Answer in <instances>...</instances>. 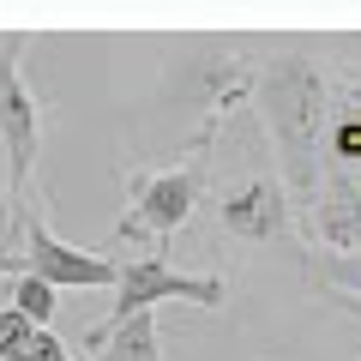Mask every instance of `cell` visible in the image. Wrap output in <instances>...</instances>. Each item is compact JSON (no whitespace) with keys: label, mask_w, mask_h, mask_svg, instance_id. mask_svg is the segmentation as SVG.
<instances>
[{"label":"cell","mask_w":361,"mask_h":361,"mask_svg":"<svg viewBox=\"0 0 361 361\" xmlns=\"http://www.w3.org/2000/svg\"><path fill=\"white\" fill-rule=\"evenodd\" d=\"M307 271L319 277V283H331L337 295H355L361 301V253H313Z\"/></svg>","instance_id":"cell-9"},{"label":"cell","mask_w":361,"mask_h":361,"mask_svg":"<svg viewBox=\"0 0 361 361\" xmlns=\"http://www.w3.org/2000/svg\"><path fill=\"white\" fill-rule=\"evenodd\" d=\"M18 361H78V349L66 343V337H54V331H37V337H30V349H25Z\"/></svg>","instance_id":"cell-11"},{"label":"cell","mask_w":361,"mask_h":361,"mask_svg":"<svg viewBox=\"0 0 361 361\" xmlns=\"http://www.w3.org/2000/svg\"><path fill=\"white\" fill-rule=\"evenodd\" d=\"M217 229L241 247H283L295 241V205H289L277 169H247L217 193Z\"/></svg>","instance_id":"cell-7"},{"label":"cell","mask_w":361,"mask_h":361,"mask_svg":"<svg viewBox=\"0 0 361 361\" xmlns=\"http://www.w3.org/2000/svg\"><path fill=\"white\" fill-rule=\"evenodd\" d=\"M0 259H18V211L6 193H0Z\"/></svg>","instance_id":"cell-12"},{"label":"cell","mask_w":361,"mask_h":361,"mask_svg":"<svg viewBox=\"0 0 361 361\" xmlns=\"http://www.w3.org/2000/svg\"><path fill=\"white\" fill-rule=\"evenodd\" d=\"M6 307L13 313H25L37 331H49V319H54V307H61V295H54L42 277H30V271H18L13 277V289H6Z\"/></svg>","instance_id":"cell-8"},{"label":"cell","mask_w":361,"mask_h":361,"mask_svg":"<svg viewBox=\"0 0 361 361\" xmlns=\"http://www.w3.org/2000/svg\"><path fill=\"white\" fill-rule=\"evenodd\" d=\"M205 163L211 157H175V163H157V169H139L127 180V217L115 223V241H151L163 247L180 223L199 211L205 199ZM109 241V247H115ZM169 253V247H163Z\"/></svg>","instance_id":"cell-3"},{"label":"cell","mask_w":361,"mask_h":361,"mask_svg":"<svg viewBox=\"0 0 361 361\" xmlns=\"http://www.w3.org/2000/svg\"><path fill=\"white\" fill-rule=\"evenodd\" d=\"M6 289H13V277H0V307H6Z\"/></svg>","instance_id":"cell-13"},{"label":"cell","mask_w":361,"mask_h":361,"mask_svg":"<svg viewBox=\"0 0 361 361\" xmlns=\"http://www.w3.org/2000/svg\"><path fill=\"white\" fill-rule=\"evenodd\" d=\"M169 301H187V307H229V283L223 277H193V271L169 265L163 253H139L115 271V313L103 325H121L133 313H157Z\"/></svg>","instance_id":"cell-6"},{"label":"cell","mask_w":361,"mask_h":361,"mask_svg":"<svg viewBox=\"0 0 361 361\" xmlns=\"http://www.w3.org/2000/svg\"><path fill=\"white\" fill-rule=\"evenodd\" d=\"M0 151H6V199H30L42 163V97L25 78V37L0 30Z\"/></svg>","instance_id":"cell-4"},{"label":"cell","mask_w":361,"mask_h":361,"mask_svg":"<svg viewBox=\"0 0 361 361\" xmlns=\"http://www.w3.org/2000/svg\"><path fill=\"white\" fill-rule=\"evenodd\" d=\"M265 145L277 157V180H283L289 205L307 211L325 193V78L307 54H265L253 73V97Z\"/></svg>","instance_id":"cell-1"},{"label":"cell","mask_w":361,"mask_h":361,"mask_svg":"<svg viewBox=\"0 0 361 361\" xmlns=\"http://www.w3.org/2000/svg\"><path fill=\"white\" fill-rule=\"evenodd\" d=\"M253 73H259V61L253 54H235V42L187 37L180 54H169V66H163V115L193 121L180 157H211L217 127L229 121V109H241L253 97Z\"/></svg>","instance_id":"cell-2"},{"label":"cell","mask_w":361,"mask_h":361,"mask_svg":"<svg viewBox=\"0 0 361 361\" xmlns=\"http://www.w3.org/2000/svg\"><path fill=\"white\" fill-rule=\"evenodd\" d=\"M18 265L30 271V277H42V283L61 295V289H115V259L109 253H90V247H73L61 241V235L49 229V217H42L37 193L18 199Z\"/></svg>","instance_id":"cell-5"},{"label":"cell","mask_w":361,"mask_h":361,"mask_svg":"<svg viewBox=\"0 0 361 361\" xmlns=\"http://www.w3.org/2000/svg\"><path fill=\"white\" fill-rule=\"evenodd\" d=\"M30 337H37V325H30L25 313L0 307V361H18V355L30 349Z\"/></svg>","instance_id":"cell-10"}]
</instances>
